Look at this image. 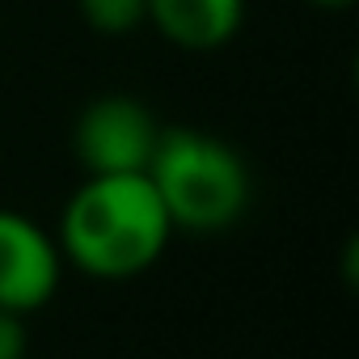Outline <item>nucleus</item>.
Returning <instances> with one entry per match:
<instances>
[{
  "label": "nucleus",
  "instance_id": "obj_5",
  "mask_svg": "<svg viewBox=\"0 0 359 359\" xmlns=\"http://www.w3.org/2000/svg\"><path fill=\"white\" fill-rule=\"evenodd\" d=\"M144 22L182 51H216L241 30L245 0H148Z\"/></svg>",
  "mask_w": 359,
  "mask_h": 359
},
{
  "label": "nucleus",
  "instance_id": "obj_7",
  "mask_svg": "<svg viewBox=\"0 0 359 359\" xmlns=\"http://www.w3.org/2000/svg\"><path fill=\"white\" fill-rule=\"evenodd\" d=\"M30 334H26V317L13 309H0V359H26Z\"/></svg>",
  "mask_w": 359,
  "mask_h": 359
},
{
  "label": "nucleus",
  "instance_id": "obj_6",
  "mask_svg": "<svg viewBox=\"0 0 359 359\" xmlns=\"http://www.w3.org/2000/svg\"><path fill=\"white\" fill-rule=\"evenodd\" d=\"M76 9L97 34H131L148 18V0H76Z\"/></svg>",
  "mask_w": 359,
  "mask_h": 359
},
{
  "label": "nucleus",
  "instance_id": "obj_3",
  "mask_svg": "<svg viewBox=\"0 0 359 359\" xmlns=\"http://www.w3.org/2000/svg\"><path fill=\"white\" fill-rule=\"evenodd\" d=\"M156 140V114L127 93H106L89 102L72 127V148L85 173H144Z\"/></svg>",
  "mask_w": 359,
  "mask_h": 359
},
{
  "label": "nucleus",
  "instance_id": "obj_4",
  "mask_svg": "<svg viewBox=\"0 0 359 359\" xmlns=\"http://www.w3.org/2000/svg\"><path fill=\"white\" fill-rule=\"evenodd\" d=\"M64 254L43 224L0 208V309L34 313L60 287Z\"/></svg>",
  "mask_w": 359,
  "mask_h": 359
},
{
  "label": "nucleus",
  "instance_id": "obj_8",
  "mask_svg": "<svg viewBox=\"0 0 359 359\" xmlns=\"http://www.w3.org/2000/svg\"><path fill=\"white\" fill-rule=\"evenodd\" d=\"M313 5H321V9H346L351 0H313Z\"/></svg>",
  "mask_w": 359,
  "mask_h": 359
},
{
  "label": "nucleus",
  "instance_id": "obj_2",
  "mask_svg": "<svg viewBox=\"0 0 359 359\" xmlns=\"http://www.w3.org/2000/svg\"><path fill=\"white\" fill-rule=\"evenodd\" d=\"M144 173L173 229L216 233L229 229L250 203V173L237 148L195 127H161Z\"/></svg>",
  "mask_w": 359,
  "mask_h": 359
},
{
  "label": "nucleus",
  "instance_id": "obj_1",
  "mask_svg": "<svg viewBox=\"0 0 359 359\" xmlns=\"http://www.w3.org/2000/svg\"><path fill=\"white\" fill-rule=\"evenodd\" d=\"M169 233L148 173H85L60 220V254L93 279H131L165 254Z\"/></svg>",
  "mask_w": 359,
  "mask_h": 359
}]
</instances>
